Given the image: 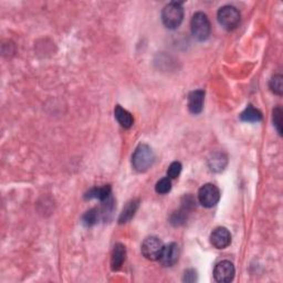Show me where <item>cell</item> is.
Listing matches in <instances>:
<instances>
[{"instance_id": "d6986e66", "label": "cell", "mask_w": 283, "mask_h": 283, "mask_svg": "<svg viewBox=\"0 0 283 283\" xmlns=\"http://www.w3.org/2000/svg\"><path fill=\"white\" fill-rule=\"evenodd\" d=\"M270 89L274 94L282 95L283 93V76L281 74H275L270 81Z\"/></svg>"}, {"instance_id": "3957f363", "label": "cell", "mask_w": 283, "mask_h": 283, "mask_svg": "<svg viewBox=\"0 0 283 283\" xmlns=\"http://www.w3.org/2000/svg\"><path fill=\"white\" fill-rule=\"evenodd\" d=\"M190 29L194 38L199 41H206L210 33H212V27H210V21L206 14L196 13L191 18Z\"/></svg>"}, {"instance_id": "2e32d148", "label": "cell", "mask_w": 283, "mask_h": 283, "mask_svg": "<svg viewBox=\"0 0 283 283\" xmlns=\"http://www.w3.org/2000/svg\"><path fill=\"white\" fill-rule=\"evenodd\" d=\"M227 165V157L224 154H215L209 159V167L213 172H221Z\"/></svg>"}, {"instance_id": "7c38bea8", "label": "cell", "mask_w": 283, "mask_h": 283, "mask_svg": "<svg viewBox=\"0 0 283 283\" xmlns=\"http://www.w3.org/2000/svg\"><path fill=\"white\" fill-rule=\"evenodd\" d=\"M114 116H115L118 124L124 129L132 128V125L134 123L133 115L121 105H116L115 108H114Z\"/></svg>"}, {"instance_id": "8992f818", "label": "cell", "mask_w": 283, "mask_h": 283, "mask_svg": "<svg viewBox=\"0 0 283 283\" xmlns=\"http://www.w3.org/2000/svg\"><path fill=\"white\" fill-rule=\"evenodd\" d=\"M198 200L206 208L216 206L220 200V190L213 184H205L198 191Z\"/></svg>"}, {"instance_id": "9c48e42d", "label": "cell", "mask_w": 283, "mask_h": 283, "mask_svg": "<svg viewBox=\"0 0 283 283\" xmlns=\"http://www.w3.org/2000/svg\"><path fill=\"white\" fill-rule=\"evenodd\" d=\"M210 242L216 249H226L231 244V233L225 227H218L210 234Z\"/></svg>"}, {"instance_id": "ac0fdd59", "label": "cell", "mask_w": 283, "mask_h": 283, "mask_svg": "<svg viewBox=\"0 0 283 283\" xmlns=\"http://www.w3.org/2000/svg\"><path fill=\"white\" fill-rule=\"evenodd\" d=\"M171 189H172V180H171V178L164 177V178L159 179L158 182L156 183L155 190L159 195L168 194V192L171 191Z\"/></svg>"}, {"instance_id": "5b68a950", "label": "cell", "mask_w": 283, "mask_h": 283, "mask_svg": "<svg viewBox=\"0 0 283 283\" xmlns=\"http://www.w3.org/2000/svg\"><path fill=\"white\" fill-rule=\"evenodd\" d=\"M163 249H164V245H163L161 240L154 236L147 237L141 247L142 255L150 261L158 260Z\"/></svg>"}, {"instance_id": "6da1fadb", "label": "cell", "mask_w": 283, "mask_h": 283, "mask_svg": "<svg viewBox=\"0 0 283 283\" xmlns=\"http://www.w3.org/2000/svg\"><path fill=\"white\" fill-rule=\"evenodd\" d=\"M184 19L183 3L172 2L167 4L161 11V21L167 29L175 30L182 25Z\"/></svg>"}, {"instance_id": "8fae6325", "label": "cell", "mask_w": 283, "mask_h": 283, "mask_svg": "<svg viewBox=\"0 0 283 283\" xmlns=\"http://www.w3.org/2000/svg\"><path fill=\"white\" fill-rule=\"evenodd\" d=\"M126 259V249L122 244H116L114 246L111 258V268L113 271H117L122 268Z\"/></svg>"}, {"instance_id": "7a4b0ae2", "label": "cell", "mask_w": 283, "mask_h": 283, "mask_svg": "<svg viewBox=\"0 0 283 283\" xmlns=\"http://www.w3.org/2000/svg\"><path fill=\"white\" fill-rule=\"evenodd\" d=\"M155 161V154L153 149L147 144H140L132 156V165L134 170L144 173L153 166Z\"/></svg>"}, {"instance_id": "52a82bcc", "label": "cell", "mask_w": 283, "mask_h": 283, "mask_svg": "<svg viewBox=\"0 0 283 283\" xmlns=\"http://www.w3.org/2000/svg\"><path fill=\"white\" fill-rule=\"evenodd\" d=\"M234 273H236L234 266L232 262L228 260H224L217 263L214 269V278L219 283L231 282L234 278Z\"/></svg>"}, {"instance_id": "ba28073f", "label": "cell", "mask_w": 283, "mask_h": 283, "mask_svg": "<svg viewBox=\"0 0 283 283\" xmlns=\"http://www.w3.org/2000/svg\"><path fill=\"white\" fill-rule=\"evenodd\" d=\"M179 256L180 249L178 245L175 242H171L167 246H164V249H163L158 260L164 267H173L174 264L177 263Z\"/></svg>"}, {"instance_id": "277c9868", "label": "cell", "mask_w": 283, "mask_h": 283, "mask_svg": "<svg viewBox=\"0 0 283 283\" xmlns=\"http://www.w3.org/2000/svg\"><path fill=\"white\" fill-rule=\"evenodd\" d=\"M217 18H218V21L221 25V27L228 30V31L234 30L240 23L239 10L230 5L221 7L218 10V13H217Z\"/></svg>"}, {"instance_id": "e0dca14e", "label": "cell", "mask_w": 283, "mask_h": 283, "mask_svg": "<svg viewBox=\"0 0 283 283\" xmlns=\"http://www.w3.org/2000/svg\"><path fill=\"white\" fill-rule=\"evenodd\" d=\"M99 219V212L95 208L90 209L89 212L83 215L82 217V222L84 226L87 227H92L94 226Z\"/></svg>"}, {"instance_id": "7402d4cb", "label": "cell", "mask_w": 283, "mask_h": 283, "mask_svg": "<svg viewBox=\"0 0 283 283\" xmlns=\"http://www.w3.org/2000/svg\"><path fill=\"white\" fill-rule=\"evenodd\" d=\"M184 282H195L197 281V272L196 270L194 269H188L185 271L184 273V278H183Z\"/></svg>"}, {"instance_id": "9a60e30c", "label": "cell", "mask_w": 283, "mask_h": 283, "mask_svg": "<svg viewBox=\"0 0 283 283\" xmlns=\"http://www.w3.org/2000/svg\"><path fill=\"white\" fill-rule=\"evenodd\" d=\"M240 119L246 123H258L262 119V113L252 105H248L240 114Z\"/></svg>"}, {"instance_id": "5bb4252c", "label": "cell", "mask_w": 283, "mask_h": 283, "mask_svg": "<svg viewBox=\"0 0 283 283\" xmlns=\"http://www.w3.org/2000/svg\"><path fill=\"white\" fill-rule=\"evenodd\" d=\"M138 206H140V200L137 199H133L126 204L121 215L118 217L119 224H125V222H129L132 218H133L135 213L137 212Z\"/></svg>"}, {"instance_id": "30bf717a", "label": "cell", "mask_w": 283, "mask_h": 283, "mask_svg": "<svg viewBox=\"0 0 283 283\" xmlns=\"http://www.w3.org/2000/svg\"><path fill=\"white\" fill-rule=\"evenodd\" d=\"M205 102V91L204 90H196L188 95V110L191 114L201 113Z\"/></svg>"}, {"instance_id": "4fadbf2b", "label": "cell", "mask_w": 283, "mask_h": 283, "mask_svg": "<svg viewBox=\"0 0 283 283\" xmlns=\"http://www.w3.org/2000/svg\"><path fill=\"white\" fill-rule=\"evenodd\" d=\"M112 197V188L110 185L102 186V187H95L89 190L86 195L87 199H99L100 201H105L108 198Z\"/></svg>"}, {"instance_id": "44dd1931", "label": "cell", "mask_w": 283, "mask_h": 283, "mask_svg": "<svg viewBox=\"0 0 283 283\" xmlns=\"http://www.w3.org/2000/svg\"><path fill=\"white\" fill-rule=\"evenodd\" d=\"M182 168L183 166L179 161H173L167 170V177L171 179L177 178L180 175V173H182Z\"/></svg>"}, {"instance_id": "ffe728a7", "label": "cell", "mask_w": 283, "mask_h": 283, "mask_svg": "<svg viewBox=\"0 0 283 283\" xmlns=\"http://www.w3.org/2000/svg\"><path fill=\"white\" fill-rule=\"evenodd\" d=\"M272 119L279 135H282V108L280 106H276L275 108H273Z\"/></svg>"}]
</instances>
